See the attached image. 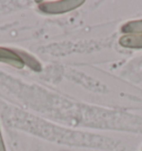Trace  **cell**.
I'll use <instances>...</instances> for the list:
<instances>
[{
    "mask_svg": "<svg viewBox=\"0 0 142 151\" xmlns=\"http://www.w3.org/2000/svg\"><path fill=\"white\" fill-rule=\"evenodd\" d=\"M83 0H67V1H50V2H42L39 6V9L44 14H65L70 10L78 8L79 6L83 5Z\"/></svg>",
    "mask_w": 142,
    "mask_h": 151,
    "instance_id": "6da1fadb",
    "label": "cell"
},
{
    "mask_svg": "<svg viewBox=\"0 0 142 151\" xmlns=\"http://www.w3.org/2000/svg\"><path fill=\"white\" fill-rule=\"evenodd\" d=\"M0 61L9 63L10 66H14V68H18V69H21L24 66V60L18 52H14L10 49H5V48H0Z\"/></svg>",
    "mask_w": 142,
    "mask_h": 151,
    "instance_id": "7a4b0ae2",
    "label": "cell"
},
{
    "mask_svg": "<svg viewBox=\"0 0 142 151\" xmlns=\"http://www.w3.org/2000/svg\"><path fill=\"white\" fill-rule=\"evenodd\" d=\"M120 45L126 48H134L141 49L142 48V33L139 35H124L119 40Z\"/></svg>",
    "mask_w": 142,
    "mask_h": 151,
    "instance_id": "3957f363",
    "label": "cell"
},
{
    "mask_svg": "<svg viewBox=\"0 0 142 151\" xmlns=\"http://www.w3.org/2000/svg\"><path fill=\"white\" fill-rule=\"evenodd\" d=\"M124 35H139L142 33V20H136V21H130L128 24L122 26L121 28Z\"/></svg>",
    "mask_w": 142,
    "mask_h": 151,
    "instance_id": "277c9868",
    "label": "cell"
},
{
    "mask_svg": "<svg viewBox=\"0 0 142 151\" xmlns=\"http://www.w3.org/2000/svg\"><path fill=\"white\" fill-rule=\"evenodd\" d=\"M19 53V56L22 58V60H24V63H27L30 68H32L33 70H37V71H39V70H41V66H40V63H39L34 58H32V57H30L29 55H26L24 52H18Z\"/></svg>",
    "mask_w": 142,
    "mask_h": 151,
    "instance_id": "5b68a950",
    "label": "cell"
},
{
    "mask_svg": "<svg viewBox=\"0 0 142 151\" xmlns=\"http://www.w3.org/2000/svg\"><path fill=\"white\" fill-rule=\"evenodd\" d=\"M0 151H6L5 143H4V139H2V136H1V132H0Z\"/></svg>",
    "mask_w": 142,
    "mask_h": 151,
    "instance_id": "8992f818",
    "label": "cell"
}]
</instances>
